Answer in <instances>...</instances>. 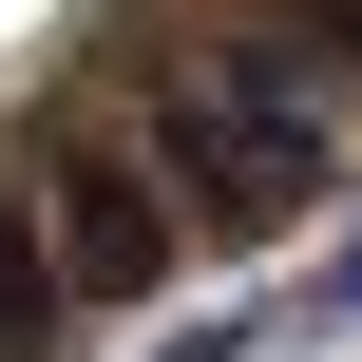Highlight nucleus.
Masks as SVG:
<instances>
[{
    "instance_id": "1",
    "label": "nucleus",
    "mask_w": 362,
    "mask_h": 362,
    "mask_svg": "<svg viewBox=\"0 0 362 362\" xmlns=\"http://www.w3.org/2000/svg\"><path fill=\"white\" fill-rule=\"evenodd\" d=\"M325 57H210V76H172V134H153V191L172 210H210V229H267V210H305L325 191Z\"/></svg>"
},
{
    "instance_id": "2",
    "label": "nucleus",
    "mask_w": 362,
    "mask_h": 362,
    "mask_svg": "<svg viewBox=\"0 0 362 362\" xmlns=\"http://www.w3.org/2000/svg\"><path fill=\"white\" fill-rule=\"evenodd\" d=\"M38 267H57V305H134V286L172 267V191H153V172H57Z\"/></svg>"
},
{
    "instance_id": "3",
    "label": "nucleus",
    "mask_w": 362,
    "mask_h": 362,
    "mask_svg": "<svg viewBox=\"0 0 362 362\" xmlns=\"http://www.w3.org/2000/svg\"><path fill=\"white\" fill-rule=\"evenodd\" d=\"M57 325H76V305H57V267H38V229L0 210V362H19V344H57Z\"/></svg>"
},
{
    "instance_id": "4",
    "label": "nucleus",
    "mask_w": 362,
    "mask_h": 362,
    "mask_svg": "<svg viewBox=\"0 0 362 362\" xmlns=\"http://www.w3.org/2000/svg\"><path fill=\"white\" fill-rule=\"evenodd\" d=\"M172 362H248V325H210V344H172Z\"/></svg>"
},
{
    "instance_id": "5",
    "label": "nucleus",
    "mask_w": 362,
    "mask_h": 362,
    "mask_svg": "<svg viewBox=\"0 0 362 362\" xmlns=\"http://www.w3.org/2000/svg\"><path fill=\"white\" fill-rule=\"evenodd\" d=\"M325 38H344V57H362V0H325Z\"/></svg>"
},
{
    "instance_id": "6",
    "label": "nucleus",
    "mask_w": 362,
    "mask_h": 362,
    "mask_svg": "<svg viewBox=\"0 0 362 362\" xmlns=\"http://www.w3.org/2000/svg\"><path fill=\"white\" fill-rule=\"evenodd\" d=\"M344 325H362V248H344Z\"/></svg>"
}]
</instances>
